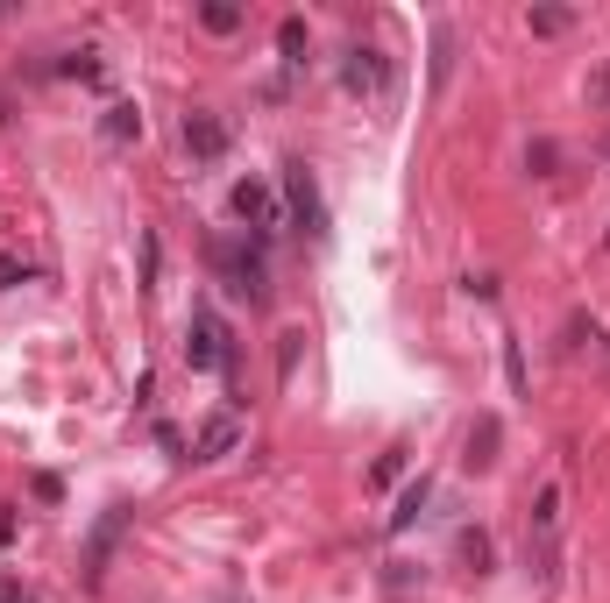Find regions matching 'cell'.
I'll list each match as a JSON object with an SVG mask.
<instances>
[{"label":"cell","instance_id":"cell-1","mask_svg":"<svg viewBox=\"0 0 610 603\" xmlns=\"http://www.w3.org/2000/svg\"><path fill=\"white\" fill-rule=\"evenodd\" d=\"M185 362L192 369H235V348H227V327H220L213 306H192V320H185Z\"/></svg>","mask_w":610,"mask_h":603},{"label":"cell","instance_id":"cell-2","mask_svg":"<svg viewBox=\"0 0 610 603\" xmlns=\"http://www.w3.org/2000/svg\"><path fill=\"white\" fill-rule=\"evenodd\" d=\"M121 533H128V504H107V511H100V525L86 533V554H79V568H86V589H100V582H107V561H114Z\"/></svg>","mask_w":610,"mask_h":603},{"label":"cell","instance_id":"cell-3","mask_svg":"<svg viewBox=\"0 0 610 603\" xmlns=\"http://www.w3.org/2000/svg\"><path fill=\"white\" fill-rule=\"evenodd\" d=\"M284 206H291V220L313 242H327V206H320V185H313V171L305 164H284Z\"/></svg>","mask_w":610,"mask_h":603},{"label":"cell","instance_id":"cell-4","mask_svg":"<svg viewBox=\"0 0 610 603\" xmlns=\"http://www.w3.org/2000/svg\"><path fill=\"white\" fill-rule=\"evenodd\" d=\"M220 270H227V291H235V298L263 306V284H270V270H263V256H256V249H220Z\"/></svg>","mask_w":610,"mask_h":603},{"label":"cell","instance_id":"cell-5","mask_svg":"<svg viewBox=\"0 0 610 603\" xmlns=\"http://www.w3.org/2000/svg\"><path fill=\"white\" fill-rule=\"evenodd\" d=\"M384 79H391V64H384V50H376V43H348V64H341V86H348V93H384Z\"/></svg>","mask_w":610,"mask_h":603},{"label":"cell","instance_id":"cell-6","mask_svg":"<svg viewBox=\"0 0 610 603\" xmlns=\"http://www.w3.org/2000/svg\"><path fill=\"white\" fill-rule=\"evenodd\" d=\"M242 447V419L235 412H213L199 433H192V462H220V455H235Z\"/></svg>","mask_w":610,"mask_h":603},{"label":"cell","instance_id":"cell-7","mask_svg":"<svg viewBox=\"0 0 610 603\" xmlns=\"http://www.w3.org/2000/svg\"><path fill=\"white\" fill-rule=\"evenodd\" d=\"M235 213L249 220L256 235L284 228V206H277V192H270V185H256V178H242V185H235Z\"/></svg>","mask_w":610,"mask_h":603},{"label":"cell","instance_id":"cell-8","mask_svg":"<svg viewBox=\"0 0 610 603\" xmlns=\"http://www.w3.org/2000/svg\"><path fill=\"white\" fill-rule=\"evenodd\" d=\"M185 149H192V164H213V157H227V121L220 114H185Z\"/></svg>","mask_w":610,"mask_h":603},{"label":"cell","instance_id":"cell-9","mask_svg":"<svg viewBox=\"0 0 610 603\" xmlns=\"http://www.w3.org/2000/svg\"><path fill=\"white\" fill-rule=\"evenodd\" d=\"M277 50H284V64H291V71L313 57V29H305V15H284V22H277Z\"/></svg>","mask_w":610,"mask_h":603},{"label":"cell","instance_id":"cell-10","mask_svg":"<svg viewBox=\"0 0 610 603\" xmlns=\"http://www.w3.org/2000/svg\"><path fill=\"white\" fill-rule=\"evenodd\" d=\"M100 135H107V142H135V135H142V114H135L128 100H114V107L100 114Z\"/></svg>","mask_w":610,"mask_h":603},{"label":"cell","instance_id":"cell-11","mask_svg":"<svg viewBox=\"0 0 610 603\" xmlns=\"http://www.w3.org/2000/svg\"><path fill=\"white\" fill-rule=\"evenodd\" d=\"M497 462V419H476L469 426V469H490Z\"/></svg>","mask_w":610,"mask_h":603},{"label":"cell","instance_id":"cell-12","mask_svg":"<svg viewBox=\"0 0 610 603\" xmlns=\"http://www.w3.org/2000/svg\"><path fill=\"white\" fill-rule=\"evenodd\" d=\"M426 497H433V483L419 476V483H405V497H398V511H391V533H405V525L426 511Z\"/></svg>","mask_w":610,"mask_h":603},{"label":"cell","instance_id":"cell-13","mask_svg":"<svg viewBox=\"0 0 610 603\" xmlns=\"http://www.w3.org/2000/svg\"><path fill=\"white\" fill-rule=\"evenodd\" d=\"M199 29H213V36H235V29H242V8H227V0H206V8H199Z\"/></svg>","mask_w":610,"mask_h":603},{"label":"cell","instance_id":"cell-14","mask_svg":"<svg viewBox=\"0 0 610 603\" xmlns=\"http://www.w3.org/2000/svg\"><path fill=\"white\" fill-rule=\"evenodd\" d=\"M525 22H532V36H561V29H568L575 15H568V8H532Z\"/></svg>","mask_w":610,"mask_h":603},{"label":"cell","instance_id":"cell-15","mask_svg":"<svg viewBox=\"0 0 610 603\" xmlns=\"http://www.w3.org/2000/svg\"><path fill=\"white\" fill-rule=\"evenodd\" d=\"M15 284H29V263L22 256H0V291H15Z\"/></svg>","mask_w":610,"mask_h":603},{"label":"cell","instance_id":"cell-16","mask_svg":"<svg viewBox=\"0 0 610 603\" xmlns=\"http://www.w3.org/2000/svg\"><path fill=\"white\" fill-rule=\"evenodd\" d=\"M504 376H511V391H525V355H518V341H504Z\"/></svg>","mask_w":610,"mask_h":603},{"label":"cell","instance_id":"cell-17","mask_svg":"<svg viewBox=\"0 0 610 603\" xmlns=\"http://www.w3.org/2000/svg\"><path fill=\"white\" fill-rule=\"evenodd\" d=\"M29 497H36V504H57V497H64V483H57V476H36V483H29Z\"/></svg>","mask_w":610,"mask_h":603},{"label":"cell","instance_id":"cell-18","mask_svg":"<svg viewBox=\"0 0 610 603\" xmlns=\"http://www.w3.org/2000/svg\"><path fill=\"white\" fill-rule=\"evenodd\" d=\"M462 554H469L476 568H490V540H483V533H462Z\"/></svg>","mask_w":610,"mask_h":603},{"label":"cell","instance_id":"cell-19","mask_svg":"<svg viewBox=\"0 0 610 603\" xmlns=\"http://www.w3.org/2000/svg\"><path fill=\"white\" fill-rule=\"evenodd\" d=\"M0 603H36V596H29V589H22L15 575H0Z\"/></svg>","mask_w":610,"mask_h":603},{"label":"cell","instance_id":"cell-20","mask_svg":"<svg viewBox=\"0 0 610 603\" xmlns=\"http://www.w3.org/2000/svg\"><path fill=\"white\" fill-rule=\"evenodd\" d=\"M8 533H15V511H0V547H8Z\"/></svg>","mask_w":610,"mask_h":603},{"label":"cell","instance_id":"cell-21","mask_svg":"<svg viewBox=\"0 0 610 603\" xmlns=\"http://www.w3.org/2000/svg\"><path fill=\"white\" fill-rule=\"evenodd\" d=\"M596 93H603V107H610V71H596Z\"/></svg>","mask_w":610,"mask_h":603},{"label":"cell","instance_id":"cell-22","mask_svg":"<svg viewBox=\"0 0 610 603\" xmlns=\"http://www.w3.org/2000/svg\"><path fill=\"white\" fill-rule=\"evenodd\" d=\"M603 157H610V135H603Z\"/></svg>","mask_w":610,"mask_h":603}]
</instances>
